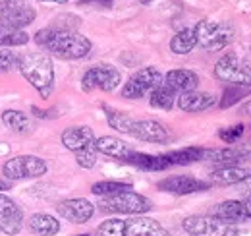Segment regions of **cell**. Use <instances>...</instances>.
Segmentation results:
<instances>
[{
    "label": "cell",
    "mask_w": 251,
    "mask_h": 236,
    "mask_svg": "<svg viewBox=\"0 0 251 236\" xmlns=\"http://www.w3.org/2000/svg\"><path fill=\"white\" fill-rule=\"evenodd\" d=\"M215 78L230 86L251 88V62L240 59L236 53H226L215 64Z\"/></svg>",
    "instance_id": "5"
},
{
    "label": "cell",
    "mask_w": 251,
    "mask_h": 236,
    "mask_svg": "<svg viewBox=\"0 0 251 236\" xmlns=\"http://www.w3.org/2000/svg\"><path fill=\"white\" fill-rule=\"evenodd\" d=\"M250 51H251V49H250Z\"/></svg>",
    "instance_id": "43"
},
{
    "label": "cell",
    "mask_w": 251,
    "mask_h": 236,
    "mask_svg": "<svg viewBox=\"0 0 251 236\" xmlns=\"http://www.w3.org/2000/svg\"><path fill=\"white\" fill-rule=\"evenodd\" d=\"M58 215L64 217L66 221H72L75 225H83L87 223L95 213V206L89 200L83 198H74V200H64L56 206Z\"/></svg>",
    "instance_id": "14"
},
{
    "label": "cell",
    "mask_w": 251,
    "mask_h": 236,
    "mask_svg": "<svg viewBox=\"0 0 251 236\" xmlns=\"http://www.w3.org/2000/svg\"><path fill=\"white\" fill-rule=\"evenodd\" d=\"M240 113H242V115H250L251 117V101H248V103H244V105H242Z\"/></svg>",
    "instance_id": "36"
},
{
    "label": "cell",
    "mask_w": 251,
    "mask_h": 236,
    "mask_svg": "<svg viewBox=\"0 0 251 236\" xmlns=\"http://www.w3.org/2000/svg\"><path fill=\"white\" fill-rule=\"evenodd\" d=\"M37 12L25 0H0V30H24Z\"/></svg>",
    "instance_id": "6"
},
{
    "label": "cell",
    "mask_w": 251,
    "mask_h": 236,
    "mask_svg": "<svg viewBox=\"0 0 251 236\" xmlns=\"http://www.w3.org/2000/svg\"><path fill=\"white\" fill-rule=\"evenodd\" d=\"M251 178L250 169L244 167H219L211 173V184H220V186H230V184H240L248 182Z\"/></svg>",
    "instance_id": "21"
},
{
    "label": "cell",
    "mask_w": 251,
    "mask_h": 236,
    "mask_svg": "<svg viewBox=\"0 0 251 236\" xmlns=\"http://www.w3.org/2000/svg\"><path fill=\"white\" fill-rule=\"evenodd\" d=\"M83 2H93V4H102V6H110L112 0H83Z\"/></svg>",
    "instance_id": "38"
},
{
    "label": "cell",
    "mask_w": 251,
    "mask_h": 236,
    "mask_svg": "<svg viewBox=\"0 0 251 236\" xmlns=\"http://www.w3.org/2000/svg\"><path fill=\"white\" fill-rule=\"evenodd\" d=\"M102 109H104V115H106V120H108L110 128H114V130H118L122 134H129V130L133 126V118L124 115V113H120V111H114V109H110L106 105Z\"/></svg>",
    "instance_id": "29"
},
{
    "label": "cell",
    "mask_w": 251,
    "mask_h": 236,
    "mask_svg": "<svg viewBox=\"0 0 251 236\" xmlns=\"http://www.w3.org/2000/svg\"><path fill=\"white\" fill-rule=\"evenodd\" d=\"M124 236H172L151 217H135L124 223Z\"/></svg>",
    "instance_id": "16"
},
{
    "label": "cell",
    "mask_w": 251,
    "mask_h": 236,
    "mask_svg": "<svg viewBox=\"0 0 251 236\" xmlns=\"http://www.w3.org/2000/svg\"><path fill=\"white\" fill-rule=\"evenodd\" d=\"M22 229H24V211L12 198L0 194V231L4 235L14 236Z\"/></svg>",
    "instance_id": "12"
},
{
    "label": "cell",
    "mask_w": 251,
    "mask_h": 236,
    "mask_svg": "<svg viewBox=\"0 0 251 236\" xmlns=\"http://www.w3.org/2000/svg\"><path fill=\"white\" fill-rule=\"evenodd\" d=\"M164 86L172 89L174 93H188V91H195L199 86V76L191 70H170L164 76Z\"/></svg>",
    "instance_id": "19"
},
{
    "label": "cell",
    "mask_w": 251,
    "mask_h": 236,
    "mask_svg": "<svg viewBox=\"0 0 251 236\" xmlns=\"http://www.w3.org/2000/svg\"><path fill=\"white\" fill-rule=\"evenodd\" d=\"M141 2H143V4H147V2H151V0H141Z\"/></svg>",
    "instance_id": "41"
},
{
    "label": "cell",
    "mask_w": 251,
    "mask_h": 236,
    "mask_svg": "<svg viewBox=\"0 0 251 236\" xmlns=\"http://www.w3.org/2000/svg\"><path fill=\"white\" fill-rule=\"evenodd\" d=\"M27 225L33 235L39 236H54L60 231V223L52 215H47V213H35L27 221Z\"/></svg>",
    "instance_id": "24"
},
{
    "label": "cell",
    "mask_w": 251,
    "mask_h": 236,
    "mask_svg": "<svg viewBox=\"0 0 251 236\" xmlns=\"http://www.w3.org/2000/svg\"><path fill=\"white\" fill-rule=\"evenodd\" d=\"M20 74L39 91L43 99H49L54 89V66L52 60L43 53H27L20 57L18 62Z\"/></svg>",
    "instance_id": "2"
},
{
    "label": "cell",
    "mask_w": 251,
    "mask_h": 236,
    "mask_svg": "<svg viewBox=\"0 0 251 236\" xmlns=\"http://www.w3.org/2000/svg\"><path fill=\"white\" fill-rule=\"evenodd\" d=\"M251 159V153L246 149L226 148V149H205V161H211L219 167H238Z\"/></svg>",
    "instance_id": "17"
},
{
    "label": "cell",
    "mask_w": 251,
    "mask_h": 236,
    "mask_svg": "<svg viewBox=\"0 0 251 236\" xmlns=\"http://www.w3.org/2000/svg\"><path fill=\"white\" fill-rule=\"evenodd\" d=\"M35 43L62 60H79L91 53V41L85 35L54 26L35 33Z\"/></svg>",
    "instance_id": "1"
},
{
    "label": "cell",
    "mask_w": 251,
    "mask_h": 236,
    "mask_svg": "<svg viewBox=\"0 0 251 236\" xmlns=\"http://www.w3.org/2000/svg\"><path fill=\"white\" fill-rule=\"evenodd\" d=\"M209 188H211V182L188 177V175H176V177H168L158 182V190L170 192V194H178V196L195 194V192H205Z\"/></svg>",
    "instance_id": "13"
},
{
    "label": "cell",
    "mask_w": 251,
    "mask_h": 236,
    "mask_svg": "<svg viewBox=\"0 0 251 236\" xmlns=\"http://www.w3.org/2000/svg\"><path fill=\"white\" fill-rule=\"evenodd\" d=\"M242 204H244V207H246V211H248V215H250V219H251V196H248Z\"/></svg>",
    "instance_id": "37"
},
{
    "label": "cell",
    "mask_w": 251,
    "mask_h": 236,
    "mask_svg": "<svg viewBox=\"0 0 251 236\" xmlns=\"http://www.w3.org/2000/svg\"><path fill=\"white\" fill-rule=\"evenodd\" d=\"M251 93V88H244V86H230L224 89L222 97H220V109H230L236 103H240L242 99H246Z\"/></svg>",
    "instance_id": "30"
},
{
    "label": "cell",
    "mask_w": 251,
    "mask_h": 236,
    "mask_svg": "<svg viewBox=\"0 0 251 236\" xmlns=\"http://www.w3.org/2000/svg\"><path fill=\"white\" fill-rule=\"evenodd\" d=\"M100 209L102 211H108V213H124V215H141V213H147L153 204L141 196V194H135L131 190L127 192H120V194H114V196H108V198H102L100 200Z\"/></svg>",
    "instance_id": "7"
},
{
    "label": "cell",
    "mask_w": 251,
    "mask_h": 236,
    "mask_svg": "<svg viewBox=\"0 0 251 236\" xmlns=\"http://www.w3.org/2000/svg\"><path fill=\"white\" fill-rule=\"evenodd\" d=\"M215 103L217 97L207 91H188V93H180L178 97V107L184 113H203L215 107Z\"/></svg>",
    "instance_id": "18"
},
{
    "label": "cell",
    "mask_w": 251,
    "mask_h": 236,
    "mask_svg": "<svg viewBox=\"0 0 251 236\" xmlns=\"http://www.w3.org/2000/svg\"><path fill=\"white\" fill-rule=\"evenodd\" d=\"M10 180H0V192H4V190H10Z\"/></svg>",
    "instance_id": "39"
},
{
    "label": "cell",
    "mask_w": 251,
    "mask_h": 236,
    "mask_svg": "<svg viewBox=\"0 0 251 236\" xmlns=\"http://www.w3.org/2000/svg\"><path fill=\"white\" fill-rule=\"evenodd\" d=\"M29 41L24 30H0V47H22Z\"/></svg>",
    "instance_id": "32"
},
{
    "label": "cell",
    "mask_w": 251,
    "mask_h": 236,
    "mask_svg": "<svg viewBox=\"0 0 251 236\" xmlns=\"http://www.w3.org/2000/svg\"><path fill=\"white\" fill-rule=\"evenodd\" d=\"M126 163H129L141 171H151V173L166 171L170 167L162 155H147V153H137V151H131V155L127 157Z\"/></svg>",
    "instance_id": "23"
},
{
    "label": "cell",
    "mask_w": 251,
    "mask_h": 236,
    "mask_svg": "<svg viewBox=\"0 0 251 236\" xmlns=\"http://www.w3.org/2000/svg\"><path fill=\"white\" fill-rule=\"evenodd\" d=\"M18 62H20V57L14 51H0V74L18 68Z\"/></svg>",
    "instance_id": "35"
},
{
    "label": "cell",
    "mask_w": 251,
    "mask_h": 236,
    "mask_svg": "<svg viewBox=\"0 0 251 236\" xmlns=\"http://www.w3.org/2000/svg\"><path fill=\"white\" fill-rule=\"evenodd\" d=\"M131 190V184L129 182H114V180H102V182H95L91 186V192L95 196H100V198H108V196H114V194H120V192H127Z\"/></svg>",
    "instance_id": "28"
},
{
    "label": "cell",
    "mask_w": 251,
    "mask_h": 236,
    "mask_svg": "<svg viewBox=\"0 0 251 236\" xmlns=\"http://www.w3.org/2000/svg\"><path fill=\"white\" fill-rule=\"evenodd\" d=\"M124 223L126 221H122V219L104 221L97 229V236H124Z\"/></svg>",
    "instance_id": "33"
},
{
    "label": "cell",
    "mask_w": 251,
    "mask_h": 236,
    "mask_svg": "<svg viewBox=\"0 0 251 236\" xmlns=\"http://www.w3.org/2000/svg\"><path fill=\"white\" fill-rule=\"evenodd\" d=\"M174 99H176V93L168 88V86L160 84L158 88H155L153 91H151V99H149V103H151V107H155V109L170 111V109L174 107Z\"/></svg>",
    "instance_id": "27"
},
{
    "label": "cell",
    "mask_w": 251,
    "mask_h": 236,
    "mask_svg": "<svg viewBox=\"0 0 251 236\" xmlns=\"http://www.w3.org/2000/svg\"><path fill=\"white\" fill-rule=\"evenodd\" d=\"M95 148H97L99 153L114 157V159H120V161H127V157L133 151L127 144H124L122 140H118L114 136H102V138L95 140Z\"/></svg>",
    "instance_id": "22"
},
{
    "label": "cell",
    "mask_w": 251,
    "mask_h": 236,
    "mask_svg": "<svg viewBox=\"0 0 251 236\" xmlns=\"http://www.w3.org/2000/svg\"><path fill=\"white\" fill-rule=\"evenodd\" d=\"M213 217H217V219L224 221V223H230V225L244 223V221L250 219L244 204L238 202V200H226V202L219 204V206L215 207V211H213Z\"/></svg>",
    "instance_id": "20"
},
{
    "label": "cell",
    "mask_w": 251,
    "mask_h": 236,
    "mask_svg": "<svg viewBox=\"0 0 251 236\" xmlns=\"http://www.w3.org/2000/svg\"><path fill=\"white\" fill-rule=\"evenodd\" d=\"M162 84V74L158 72L155 66H147L141 68L139 72H135L122 88V97L126 99H141L147 93H151L155 88Z\"/></svg>",
    "instance_id": "10"
},
{
    "label": "cell",
    "mask_w": 251,
    "mask_h": 236,
    "mask_svg": "<svg viewBox=\"0 0 251 236\" xmlns=\"http://www.w3.org/2000/svg\"><path fill=\"white\" fill-rule=\"evenodd\" d=\"M129 136L147 144H166L170 140L168 130L157 120H133Z\"/></svg>",
    "instance_id": "15"
},
{
    "label": "cell",
    "mask_w": 251,
    "mask_h": 236,
    "mask_svg": "<svg viewBox=\"0 0 251 236\" xmlns=\"http://www.w3.org/2000/svg\"><path fill=\"white\" fill-rule=\"evenodd\" d=\"M195 39H197V45L209 53H215V51H222L226 49L234 37H236V30L234 26L226 24V22H211V20H203L199 22L195 28Z\"/></svg>",
    "instance_id": "4"
},
{
    "label": "cell",
    "mask_w": 251,
    "mask_h": 236,
    "mask_svg": "<svg viewBox=\"0 0 251 236\" xmlns=\"http://www.w3.org/2000/svg\"><path fill=\"white\" fill-rule=\"evenodd\" d=\"M77 236H91V235H77Z\"/></svg>",
    "instance_id": "42"
},
{
    "label": "cell",
    "mask_w": 251,
    "mask_h": 236,
    "mask_svg": "<svg viewBox=\"0 0 251 236\" xmlns=\"http://www.w3.org/2000/svg\"><path fill=\"white\" fill-rule=\"evenodd\" d=\"M2 122L8 128H12L14 132H18V134H24V132L29 130V118L22 111H6V113H2Z\"/></svg>",
    "instance_id": "31"
},
{
    "label": "cell",
    "mask_w": 251,
    "mask_h": 236,
    "mask_svg": "<svg viewBox=\"0 0 251 236\" xmlns=\"http://www.w3.org/2000/svg\"><path fill=\"white\" fill-rule=\"evenodd\" d=\"M39 2H54V4H66L68 0H39Z\"/></svg>",
    "instance_id": "40"
},
{
    "label": "cell",
    "mask_w": 251,
    "mask_h": 236,
    "mask_svg": "<svg viewBox=\"0 0 251 236\" xmlns=\"http://www.w3.org/2000/svg\"><path fill=\"white\" fill-rule=\"evenodd\" d=\"M166 159V163L172 167V165H191V163H197V161H203L205 159V149L203 148H184L178 149V151H170L166 155H162Z\"/></svg>",
    "instance_id": "25"
},
{
    "label": "cell",
    "mask_w": 251,
    "mask_h": 236,
    "mask_svg": "<svg viewBox=\"0 0 251 236\" xmlns=\"http://www.w3.org/2000/svg\"><path fill=\"white\" fill-rule=\"evenodd\" d=\"M122 82V76L120 72L110 66V64H97L93 68H89L83 78H81V88L83 91L91 93L95 89H100V91H112L120 86Z\"/></svg>",
    "instance_id": "11"
},
{
    "label": "cell",
    "mask_w": 251,
    "mask_h": 236,
    "mask_svg": "<svg viewBox=\"0 0 251 236\" xmlns=\"http://www.w3.org/2000/svg\"><path fill=\"white\" fill-rule=\"evenodd\" d=\"M2 175L6 180H25V178H39L47 175V163L35 155H18L8 159L2 165Z\"/></svg>",
    "instance_id": "8"
},
{
    "label": "cell",
    "mask_w": 251,
    "mask_h": 236,
    "mask_svg": "<svg viewBox=\"0 0 251 236\" xmlns=\"http://www.w3.org/2000/svg\"><path fill=\"white\" fill-rule=\"evenodd\" d=\"M62 144L75 155V161L81 169H93L97 163L95 134L87 126H72L62 132Z\"/></svg>",
    "instance_id": "3"
},
{
    "label": "cell",
    "mask_w": 251,
    "mask_h": 236,
    "mask_svg": "<svg viewBox=\"0 0 251 236\" xmlns=\"http://www.w3.org/2000/svg\"><path fill=\"white\" fill-rule=\"evenodd\" d=\"M197 39H195V31L193 28H186V30L178 31L172 41H170V51L174 55H188L195 49Z\"/></svg>",
    "instance_id": "26"
},
{
    "label": "cell",
    "mask_w": 251,
    "mask_h": 236,
    "mask_svg": "<svg viewBox=\"0 0 251 236\" xmlns=\"http://www.w3.org/2000/svg\"><path fill=\"white\" fill-rule=\"evenodd\" d=\"M244 132H246V126H244V124H236V126H232V128L220 130L219 138L224 144H236V142L244 136Z\"/></svg>",
    "instance_id": "34"
},
{
    "label": "cell",
    "mask_w": 251,
    "mask_h": 236,
    "mask_svg": "<svg viewBox=\"0 0 251 236\" xmlns=\"http://www.w3.org/2000/svg\"><path fill=\"white\" fill-rule=\"evenodd\" d=\"M184 231L189 236H238L236 225L224 223L217 217H209V215H193L184 219L182 223Z\"/></svg>",
    "instance_id": "9"
}]
</instances>
